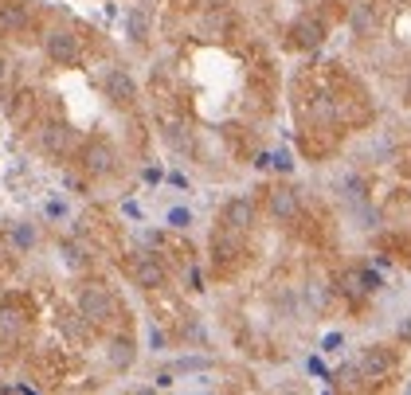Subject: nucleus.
<instances>
[{
    "mask_svg": "<svg viewBox=\"0 0 411 395\" xmlns=\"http://www.w3.org/2000/svg\"><path fill=\"white\" fill-rule=\"evenodd\" d=\"M114 313H118V305H114L106 286L79 290V317H83L86 325H106V321H114Z\"/></svg>",
    "mask_w": 411,
    "mask_h": 395,
    "instance_id": "1",
    "label": "nucleus"
},
{
    "mask_svg": "<svg viewBox=\"0 0 411 395\" xmlns=\"http://www.w3.org/2000/svg\"><path fill=\"white\" fill-rule=\"evenodd\" d=\"M106 360L114 364V368H130V364H133V345H130V341H110Z\"/></svg>",
    "mask_w": 411,
    "mask_h": 395,
    "instance_id": "13",
    "label": "nucleus"
},
{
    "mask_svg": "<svg viewBox=\"0 0 411 395\" xmlns=\"http://www.w3.org/2000/svg\"><path fill=\"white\" fill-rule=\"evenodd\" d=\"M298 196H294L290 188H274L270 192V216L282 219V223H290V219H298Z\"/></svg>",
    "mask_w": 411,
    "mask_h": 395,
    "instance_id": "8",
    "label": "nucleus"
},
{
    "mask_svg": "<svg viewBox=\"0 0 411 395\" xmlns=\"http://www.w3.org/2000/svg\"><path fill=\"white\" fill-rule=\"evenodd\" d=\"M341 290H345L349 298H361V294H368V290H364V282H361V270H349V274L341 278Z\"/></svg>",
    "mask_w": 411,
    "mask_h": 395,
    "instance_id": "16",
    "label": "nucleus"
},
{
    "mask_svg": "<svg viewBox=\"0 0 411 395\" xmlns=\"http://www.w3.org/2000/svg\"><path fill=\"white\" fill-rule=\"evenodd\" d=\"M345 200H349V204H364V180L361 176H349V184H345Z\"/></svg>",
    "mask_w": 411,
    "mask_h": 395,
    "instance_id": "17",
    "label": "nucleus"
},
{
    "mask_svg": "<svg viewBox=\"0 0 411 395\" xmlns=\"http://www.w3.org/2000/svg\"><path fill=\"white\" fill-rule=\"evenodd\" d=\"M361 282H364V290H380V286H384L380 274H372V270H361Z\"/></svg>",
    "mask_w": 411,
    "mask_h": 395,
    "instance_id": "22",
    "label": "nucleus"
},
{
    "mask_svg": "<svg viewBox=\"0 0 411 395\" xmlns=\"http://www.w3.org/2000/svg\"><path fill=\"white\" fill-rule=\"evenodd\" d=\"M149 345H153V348H165V333H161V329H149Z\"/></svg>",
    "mask_w": 411,
    "mask_h": 395,
    "instance_id": "24",
    "label": "nucleus"
},
{
    "mask_svg": "<svg viewBox=\"0 0 411 395\" xmlns=\"http://www.w3.org/2000/svg\"><path fill=\"white\" fill-rule=\"evenodd\" d=\"M43 48H48V59L59 63V67H74L83 59V48H79V36L67 32V28H51L43 36Z\"/></svg>",
    "mask_w": 411,
    "mask_h": 395,
    "instance_id": "2",
    "label": "nucleus"
},
{
    "mask_svg": "<svg viewBox=\"0 0 411 395\" xmlns=\"http://www.w3.org/2000/svg\"><path fill=\"white\" fill-rule=\"evenodd\" d=\"M223 223H228L231 231H247L254 223V204L251 200H231V204L223 207Z\"/></svg>",
    "mask_w": 411,
    "mask_h": 395,
    "instance_id": "10",
    "label": "nucleus"
},
{
    "mask_svg": "<svg viewBox=\"0 0 411 395\" xmlns=\"http://www.w3.org/2000/svg\"><path fill=\"white\" fill-rule=\"evenodd\" d=\"M290 36H294V43H298V48H321L325 28H321V20H310V16H302V20L290 28Z\"/></svg>",
    "mask_w": 411,
    "mask_h": 395,
    "instance_id": "9",
    "label": "nucleus"
},
{
    "mask_svg": "<svg viewBox=\"0 0 411 395\" xmlns=\"http://www.w3.org/2000/svg\"><path fill=\"white\" fill-rule=\"evenodd\" d=\"M39 145L48 149V153H71L74 149V130L71 125H59V121H51V125H43L39 130Z\"/></svg>",
    "mask_w": 411,
    "mask_h": 395,
    "instance_id": "4",
    "label": "nucleus"
},
{
    "mask_svg": "<svg viewBox=\"0 0 411 395\" xmlns=\"http://www.w3.org/2000/svg\"><path fill=\"white\" fill-rule=\"evenodd\" d=\"M63 263L71 266V270H79V266H83L86 259H83V251H79L74 243H63Z\"/></svg>",
    "mask_w": 411,
    "mask_h": 395,
    "instance_id": "18",
    "label": "nucleus"
},
{
    "mask_svg": "<svg viewBox=\"0 0 411 395\" xmlns=\"http://www.w3.org/2000/svg\"><path fill=\"white\" fill-rule=\"evenodd\" d=\"M169 223H172V227H188V223H192V212H188V207H172Z\"/></svg>",
    "mask_w": 411,
    "mask_h": 395,
    "instance_id": "20",
    "label": "nucleus"
},
{
    "mask_svg": "<svg viewBox=\"0 0 411 395\" xmlns=\"http://www.w3.org/2000/svg\"><path fill=\"white\" fill-rule=\"evenodd\" d=\"M32 24V12H28V4L20 0H8V4H0V28L4 32H28Z\"/></svg>",
    "mask_w": 411,
    "mask_h": 395,
    "instance_id": "7",
    "label": "nucleus"
},
{
    "mask_svg": "<svg viewBox=\"0 0 411 395\" xmlns=\"http://www.w3.org/2000/svg\"><path fill=\"white\" fill-rule=\"evenodd\" d=\"M341 345H345V336H341V333H329L321 348H325V352H341Z\"/></svg>",
    "mask_w": 411,
    "mask_h": 395,
    "instance_id": "23",
    "label": "nucleus"
},
{
    "mask_svg": "<svg viewBox=\"0 0 411 395\" xmlns=\"http://www.w3.org/2000/svg\"><path fill=\"white\" fill-rule=\"evenodd\" d=\"M36 239H39V235H36V227H32V223H20V227L12 231V243L20 247V251H28V247H36Z\"/></svg>",
    "mask_w": 411,
    "mask_h": 395,
    "instance_id": "15",
    "label": "nucleus"
},
{
    "mask_svg": "<svg viewBox=\"0 0 411 395\" xmlns=\"http://www.w3.org/2000/svg\"><path fill=\"white\" fill-rule=\"evenodd\" d=\"M63 333H71V336H83V325H79V321H63Z\"/></svg>",
    "mask_w": 411,
    "mask_h": 395,
    "instance_id": "25",
    "label": "nucleus"
},
{
    "mask_svg": "<svg viewBox=\"0 0 411 395\" xmlns=\"http://www.w3.org/2000/svg\"><path fill=\"white\" fill-rule=\"evenodd\" d=\"M208 360L204 356H188V360H177V372H204Z\"/></svg>",
    "mask_w": 411,
    "mask_h": 395,
    "instance_id": "19",
    "label": "nucleus"
},
{
    "mask_svg": "<svg viewBox=\"0 0 411 395\" xmlns=\"http://www.w3.org/2000/svg\"><path fill=\"white\" fill-rule=\"evenodd\" d=\"M133 282L141 290H161L165 286V266L153 263V259H141V263L133 266Z\"/></svg>",
    "mask_w": 411,
    "mask_h": 395,
    "instance_id": "11",
    "label": "nucleus"
},
{
    "mask_svg": "<svg viewBox=\"0 0 411 395\" xmlns=\"http://www.w3.org/2000/svg\"><path fill=\"white\" fill-rule=\"evenodd\" d=\"M83 168L90 172V176H106V172H114V149H110L106 141H90L83 149Z\"/></svg>",
    "mask_w": 411,
    "mask_h": 395,
    "instance_id": "3",
    "label": "nucleus"
},
{
    "mask_svg": "<svg viewBox=\"0 0 411 395\" xmlns=\"http://www.w3.org/2000/svg\"><path fill=\"white\" fill-rule=\"evenodd\" d=\"M20 329H24L20 313H12V310L0 313V336H4V341H16V336H20Z\"/></svg>",
    "mask_w": 411,
    "mask_h": 395,
    "instance_id": "14",
    "label": "nucleus"
},
{
    "mask_svg": "<svg viewBox=\"0 0 411 395\" xmlns=\"http://www.w3.org/2000/svg\"><path fill=\"white\" fill-rule=\"evenodd\" d=\"M102 90H106L110 102H118V106H126V102H133V94H137V86H133V79L126 71H106V79H102Z\"/></svg>",
    "mask_w": 411,
    "mask_h": 395,
    "instance_id": "5",
    "label": "nucleus"
},
{
    "mask_svg": "<svg viewBox=\"0 0 411 395\" xmlns=\"http://www.w3.org/2000/svg\"><path fill=\"white\" fill-rule=\"evenodd\" d=\"M372 20H376V16L368 12V4H357V28H361V32H368V28H372Z\"/></svg>",
    "mask_w": 411,
    "mask_h": 395,
    "instance_id": "21",
    "label": "nucleus"
},
{
    "mask_svg": "<svg viewBox=\"0 0 411 395\" xmlns=\"http://www.w3.org/2000/svg\"><path fill=\"white\" fill-rule=\"evenodd\" d=\"M4 74H8V67H4V59H0V83H4Z\"/></svg>",
    "mask_w": 411,
    "mask_h": 395,
    "instance_id": "26",
    "label": "nucleus"
},
{
    "mask_svg": "<svg viewBox=\"0 0 411 395\" xmlns=\"http://www.w3.org/2000/svg\"><path fill=\"white\" fill-rule=\"evenodd\" d=\"M126 36H130L133 43H146V39H149V8L137 4V8L126 12Z\"/></svg>",
    "mask_w": 411,
    "mask_h": 395,
    "instance_id": "12",
    "label": "nucleus"
},
{
    "mask_svg": "<svg viewBox=\"0 0 411 395\" xmlns=\"http://www.w3.org/2000/svg\"><path fill=\"white\" fill-rule=\"evenodd\" d=\"M392 372V352L388 348H368L361 356V376L364 380H380V376H388Z\"/></svg>",
    "mask_w": 411,
    "mask_h": 395,
    "instance_id": "6",
    "label": "nucleus"
}]
</instances>
